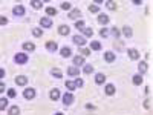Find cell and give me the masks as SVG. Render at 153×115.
Segmentation results:
<instances>
[{"mask_svg": "<svg viewBox=\"0 0 153 115\" xmlns=\"http://www.w3.org/2000/svg\"><path fill=\"white\" fill-rule=\"evenodd\" d=\"M74 81H75V84H76V89H81V87H84V80L81 78V77H78V78H75Z\"/></svg>", "mask_w": 153, "mask_h": 115, "instance_id": "cell-42", "label": "cell"}, {"mask_svg": "<svg viewBox=\"0 0 153 115\" xmlns=\"http://www.w3.org/2000/svg\"><path fill=\"white\" fill-rule=\"evenodd\" d=\"M97 23L100 25L101 28L107 26V25L110 23V16L107 14V12H100V14L97 16Z\"/></svg>", "mask_w": 153, "mask_h": 115, "instance_id": "cell-8", "label": "cell"}, {"mask_svg": "<svg viewBox=\"0 0 153 115\" xmlns=\"http://www.w3.org/2000/svg\"><path fill=\"white\" fill-rule=\"evenodd\" d=\"M110 37L112 38H121L123 37V32H121V28H118V26H110Z\"/></svg>", "mask_w": 153, "mask_h": 115, "instance_id": "cell-29", "label": "cell"}, {"mask_svg": "<svg viewBox=\"0 0 153 115\" xmlns=\"http://www.w3.org/2000/svg\"><path fill=\"white\" fill-rule=\"evenodd\" d=\"M8 23H9L8 17H5V16H0V26H6Z\"/></svg>", "mask_w": 153, "mask_h": 115, "instance_id": "cell-43", "label": "cell"}, {"mask_svg": "<svg viewBox=\"0 0 153 115\" xmlns=\"http://www.w3.org/2000/svg\"><path fill=\"white\" fill-rule=\"evenodd\" d=\"M6 97H8L9 100L16 98V97H17V91H16L14 87H8V89H6Z\"/></svg>", "mask_w": 153, "mask_h": 115, "instance_id": "cell-41", "label": "cell"}, {"mask_svg": "<svg viewBox=\"0 0 153 115\" xmlns=\"http://www.w3.org/2000/svg\"><path fill=\"white\" fill-rule=\"evenodd\" d=\"M126 54H127V57H129V60H132V61H139L141 60V52H139L136 48H127Z\"/></svg>", "mask_w": 153, "mask_h": 115, "instance_id": "cell-5", "label": "cell"}, {"mask_svg": "<svg viewBox=\"0 0 153 115\" xmlns=\"http://www.w3.org/2000/svg\"><path fill=\"white\" fill-rule=\"evenodd\" d=\"M32 35L35 37V38H42L43 37V32H45V29L43 28H40V26H35V28H32Z\"/></svg>", "mask_w": 153, "mask_h": 115, "instance_id": "cell-38", "label": "cell"}, {"mask_svg": "<svg viewBox=\"0 0 153 115\" xmlns=\"http://www.w3.org/2000/svg\"><path fill=\"white\" fill-rule=\"evenodd\" d=\"M35 48H37V46H35V43H34V42H31V40H29V42H23V45H22V49H23L26 54H28V52H34Z\"/></svg>", "mask_w": 153, "mask_h": 115, "instance_id": "cell-26", "label": "cell"}, {"mask_svg": "<svg viewBox=\"0 0 153 115\" xmlns=\"http://www.w3.org/2000/svg\"><path fill=\"white\" fill-rule=\"evenodd\" d=\"M38 23H40V28H43V29H51V28L54 26V20L51 19V17H48V16L40 17Z\"/></svg>", "mask_w": 153, "mask_h": 115, "instance_id": "cell-11", "label": "cell"}, {"mask_svg": "<svg viewBox=\"0 0 153 115\" xmlns=\"http://www.w3.org/2000/svg\"><path fill=\"white\" fill-rule=\"evenodd\" d=\"M61 91H60V87H52L49 91V94H48V97H49V100L51 101H58V100H61Z\"/></svg>", "mask_w": 153, "mask_h": 115, "instance_id": "cell-18", "label": "cell"}, {"mask_svg": "<svg viewBox=\"0 0 153 115\" xmlns=\"http://www.w3.org/2000/svg\"><path fill=\"white\" fill-rule=\"evenodd\" d=\"M71 32H72V26L68 23H60L57 26V34L60 37H68V35H71Z\"/></svg>", "mask_w": 153, "mask_h": 115, "instance_id": "cell-2", "label": "cell"}, {"mask_svg": "<svg viewBox=\"0 0 153 115\" xmlns=\"http://www.w3.org/2000/svg\"><path fill=\"white\" fill-rule=\"evenodd\" d=\"M150 115H153V111H152V112H150Z\"/></svg>", "mask_w": 153, "mask_h": 115, "instance_id": "cell-48", "label": "cell"}, {"mask_svg": "<svg viewBox=\"0 0 153 115\" xmlns=\"http://www.w3.org/2000/svg\"><path fill=\"white\" fill-rule=\"evenodd\" d=\"M58 9H60V11H66V12H69V11L74 9V5H72L71 2H61V3L58 5Z\"/></svg>", "mask_w": 153, "mask_h": 115, "instance_id": "cell-33", "label": "cell"}, {"mask_svg": "<svg viewBox=\"0 0 153 115\" xmlns=\"http://www.w3.org/2000/svg\"><path fill=\"white\" fill-rule=\"evenodd\" d=\"M58 54H60L61 58H72V57L75 55L72 46H69V45H63V46L60 48V51H58Z\"/></svg>", "mask_w": 153, "mask_h": 115, "instance_id": "cell-4", "label": "cell"}, {"mask_svg": "<svg viewBox=\"0 0 153 115\" xmlns=\"http://www.w3.org/2000/svg\"><path fill=\"white\" fill-rule=\"evenodd\" d=\"M78 54L83 55V57L86 58V57H89V55L92 54V51L89 49V46H84V48H78Z\"/></svg>", "mask_w": 153, "mask_h": 115, "instance_id": "cell-39", "label": "cell"}, {"mask_svg": "<svg viewBox=\"0 0 153 115\" xmlns=\"http://www.w3.org/2000/svg\"><path fill=\"white\" fill-rule=\"evenodd\" d=\"M87 26V25H86V20L84 19H81V20H76V22H74V28L76 29V31H78L80 34L84 31V28Z\"/></svg>", "mask_w": 153, "mask_h": 115, "instance_id": "cell-28", "label": "cell"}, {"mask_svg": "<svg viewBox=\"0 0 153 115\" xmlns=\"http://www.w3.org/2000/svg\"><path fill=\"white\" fill-rule=\"evenodd\" d=\"M94 83L97 86H104L107 83V75L104 72H95L94 74Z\"/></svg>", "mask_w": 153, "mask_h": 115, "instance_id": "cell-7", "label": "cell"}, {"mask_svg": "<svg viewBox=\"0 0 153 115\" xmlns=\"http://www.w3.org/2000/svg\"><path fill=\"white\" fill-rule=\"evenodd\" d=\"M103 60H104V63H107V65H112V63L117 61V54H115L113 51L107 49V51L103 52Z\"/></svg>", "mask_w": 153, "mask_h": 115, "instance_id": "cell-10", "label": "cell"}, {"mask_svg": "<svg viewBox=\"0 0 153 115\" xmlns=\"http://www.w3.org/2000/svg\"><path fill=\"white\" fill-rule=\"evenodd\" d=\"M51 75H52L54 78H57V80H61L63 78V71L60 68H52L51 69Z\"/></svg>", "mask_w": 153, "mask_h": 115, "instance_id": "cell-36", "label": "cell"}, {"mask_svg": "<svg viewBox=\"0 0 153 115\" xmlns=\"http://www.w3.org/2000/svg\"><path fill=\"white\" fill-rule=\"evenodd\" d=\"M54 115H66V114H65V112H61V111H55Z\"/></svg>", "mask_w": 153, "mask_h": 115, "instance_id": "cell-46", "label": "cell"}, {"mask_svg": "<svg viewBox=\"0 0 153 115\" xmlns=\"http://www.w3.org/2000/svg\"><path fill=\"white\" fill-rule=\"evenodd\" d=\"M115 94H117V86H115L113 83H106L104 84V95L106 97H113Z\"/></svg>", "mask_w": 153, "mask_h": 115, "instance_id": "cell-22", "label": "cell"}, {"mask_svg": "<svg viewBox=\"0 0 153 115\" xmlns=\"http://www.w3.org/2000/svg\"><path fill=\"white\" fill-rule=\"evenodd\" d=\"M12 14L16 17H23L26 14V8H25V5H14L12 6Z\"/></svg>", "mask_w": 153, "mask_h": 115, "instance_id": "cell-21", "label": "cell"}, {"mask_svg": "<svg viewBox=\"0 0 153 115\" xmlns=\"http://www.w3.org/2000/svg\"><path fill=\"white\" fill-rule=\"evenodd\" d=\"M121 32L126 38H132L133 37V29L132 26H129V25H124V26H121Z\"/></svg>", "mask_w": 153, "mask_h": 115, "instance_id": "cell-27", "label": "cell"}, {"mask_svg": "<svg viewBox=\"0 0 153 115\" xmlns=\"http://www.w3.org/2000/svg\"><path fill=\"white\" fill-rule=\"evenodd\" d=\"M14 83H16L19 87H26L28 83H29V78H28V75L20 74V75H17L16 78H14Z\"/></svg>", "mask_w": 153, "mask_h": 115, "instance_id": "cell-15", "label": "cell"}, {"mask_svg": "<svg viewBox=\"0 0 153 115\" xmlns=\"http://www.w3.org/2000/svg\"><path fill=\"white\" fill-rule=\"evenodd\" d=\"M87 11L91 12V14H95V16H98L100 12H103V11H101V5H98V3H95V2H92V3L87 5Z\"/></svg>", "mask_w": 153, "mask_h": 115, "instance_id": "cell-25", "label": "cell"}, {"mask_svg": "<svg viewBox=\"0 0 153 115\" xmlns=\"http://www.w3.org/2000/svg\"><path fill=\"white\" fill-rule=\"evenodd\" d=\"M9 108V98L8 97H0V112L6 111Z\"/></svg>", "mask_w": 153, "mask_h": 115, "instance_id": "cell-35", "label": "cell"}, {"mask_svg": "<svg viewBox=\"0 0 153 115\" xmlns=\"http://www.w3.org/2000/svg\"><path fill=\"white\" fill-rule=\"evenodd\" d=\"M66 74H68V77H71V78H78V77L81 75V69L80 68H75L74 65H71V66H68V69H66Z\"/></svg>", "mask_w": 153, "mask_h": 115, "instance_id": "cell-17", "label": "cell"}, {"mask_svg": "<svg viewBox=\"0 0 153 115\" xmlns=\"http://www.w3.org/2000/svg\"><path fill=\"white\" fill-rule=\"evenodd\" d=\"M94 74H95V66L92 63H86L81 68V75H94Z\"/></svg>", "mask_w": 153, "mask_h": 115, "instance_id": "cell-23", "label": "cell"}, {"mask_svg": "<svg viewBox=\"0 0 153 115\" xmlns=\"http://www.w3.org/2000/svg\"><path fill=\"white\" fill-rule=\"evenodd\" d=\"M6 89H8V87H6V84H5L3 81H0V94H3V92L6 91Z\"/></svg>", "mask_w": 153, "mask_h": 115, "instance_id": "cell-44", "label": "cell"}, {"mask_svg": "<svg viewBox=\"0 0 153 115\" xmlns=\"http://www.w3.org/2000/svg\"><path fill=\"white\" fill-rule=\"evenodd\" d=\"M136 68H138V72L141 74V75H146V74L149 72V63H147L146 60H139Z\"/></svg>", "mask_w": 153, "mask_h": 115, "instance_id": "cell-24", "label": "cell"}, {"mask_svg": "<svg viewBox=\"0 0 153 115\" xmlns=\"http://www.w3.org/2000/svg\"><path fill=\"white\" fill-rule=\"evenodd\" d=\"M45 49L48 51V52H51V54H55V52H58V51H60V46H58V43L55 40H46Z\"/></svg>", "mask_w": 153, "mask_h": 115, "instance_id": "cell-9", "label": "cell"}, {"mask_svg": "<svg viewBox=\"0 0 153 115\" xmlns=\"http://www.w3.org/2000/svg\"><path fill=\"white\" fill-rule=\"evenodd\" d=\"M65 87H66L68 92H72V94L76 91V84H75L74 80H66V81H65Z\"/></svg>", "mask_w": 153, "mask_h": 115, "instance_id": "cell-31", "label": "cell"}, {"mask_svg": "<svg viewBox=\"0 0 153 115\" xmlns=\"http://www.w3.org/2000/svg\"><path fill=\"white\" fill-rule=\"evenodd\" d=\"M71 38H72V43H74V45H76L78 48H84L86 45H89L87 38H84V35H83V34H80V32L74 34Z\"/></svg>", "mask_w": 153, "mask_h": 115, "instance_id": "cell-1", "label": "cell"}, {"mask_svg": "<svg viewBox=\"0 0 153 115\" xmlns=\"http://www.w3.org/2000/svg\"><path fill=\"white\" fill-rule=\"evenodd\" d=\"M29 5H31V8H32V9L38 11V9H43V6H45V2H42V0H31V2H29Z\"/></svg>", "mask_w": 153, "mask_h": 115, "instance_id": "cell-32", "label": "cell"}, {"mask_svg": "<svg viewBox=\"0 0 153 115\" xmlns=\"http://www.w3.org/2000/svg\"><path fill=\"white\" fill-rule=\"evenodd\" d=\"M132 84L136 86V87H141L144 84V75H141L139 72H135L132 75Z\"/></svg>", "mask_w": 153, "mask_h": 115, "instance_id": "cell-19", "label": "cell"}, {"mask_svg": "<svg viewBox=\"0 0 153 115\" xmlns=\"http://www.w3.org/2000/svg\"><path fill=\"white\" fill-rule=\"evenodd\" d=\"M71 61H72V65H74L75 68H80V69L86 65V58H84L83 55H80V54H75V55L71 58Z\"/></svg>", "mask_w": 153, "mask_h": 115, "instance_id": "cell-14", "label": "cell"}, {"mask_svg": "<svg viewBox=\"0 0 153 115\" xmlns=\"http://www.w3.org/2000/svg\"><path fill=\"white\" fill-rule=\"evenodd\" d=\"M89 49L92 51V52H100V51H103V43H101L100 40H92L89 42Z\"/></svg>", "mask_w": 153, "mask_h": 115, "instance_id": "cell-20", "label": "cell"}, {"mask_svg": "<svg viewBox=\"0 0 153 115\" xmlns=\"http://www.w3.org/2000/svg\"><path fill=\"white\" fill-rule=\"evenodd\" d=\"M104 8H106L107 11H117V9H118V3L109 0V2H104Z\"/></svg>", "mask_w": 153, "mask_h": 115, "instance_id": "cell-37", "label": "cell"}, {"mask_svg": "<svg viewBox=\"0 0 153 115\" xmlns=\"http://www.w3.org/2000/svg\"><path fill=\"white\" fill-rule=\"evenodd\" d=\"M68 19H69V20H74V22L81 20V19H83L81 9H80V8H74L72 11H69V12H68Z\"/></svg>", "mask_w": 153, "mask_h": 115, "instance_id": "cell-13", "label": "cell"}, {"mask_svg": "<svg viewBox=\"0 0 153 115\" xmlns=\"http://www.w3.org/2000/svg\"><path fill=\"white\" fill-rule=\"evenodd\" d=\"M133 5H135V6H139V5H141V2H138V0H133Z\"/></svg>", "mask_w": 153, "mask_h": 115, "instance_id": "cell-47", "label": "cell"}, {"mask_svg": "<svg viewBox=\"0 0 153 115\" xmlns=\"http://www.w3.org/2000/svg\"><path fill=\"white\" fill-rule=\"evenodd\" d=\"M28 61H29V55L26 52H17L14 55V63H16V65L23 66V65H26Z\"/></svg>", "mask_w": 153, "mask_h": 115, "instance_id": "cell-6", "label": "cell"}, {"mask_svg": "<svg viewBox=\"0 0 153 115\" xmlns=\"http://www.w3.org/2000/svg\"><path fill=\"white\" fill-rule=\"evenodd\" d=\"M8 115H20V108L17 105H12L8 108Z\"/></svg>", "mask_w": 153, "mask_h": 115, "instance_id": "cell-40", "label": "cell"}, {"mask_svg": "<svg viewBox=\"0 0 153 115\" xmlns=\"http://www.w3.org/2000/svg\"><path fill=\"white\" fill-rule=\"evenodd\" d=\"M5 77H6V71H5L3 68H0V80L5 78Z\"/></svg>", "mask_w": 153, "mask_h": 115, "instance_id": "cell-45", "label": "cell"}, {"mask_svg": "<svg viewBox=\"0 0 153 115\" xmlns=\"http://www.w3.org/2000/svg\"><path fill=\"white\" fill-rule=\"evenodd\" d=\"M58 12H60L58 6H54V5H46V6H45V14H46L48 17H51V19L57 17Z\"/></svg>", "mask_w": 153, "mask_h": 115, "instance_id": "cell-12", "label": "cell"}, {"mask_svg": "<svg viewBox=\"0 0 153 115\" xmlns=\"http://www.w3.org/2000/svg\"><path fill=\"white\" fill-rule=\"evenodd\" d=\"M81 34L84 35V38H92V37L95 35V29H94L92 26H86L84 31H83Z\"/></svg>", "mask_w": 153, "mask_h": 115, "instance_id": "cell-34", "label": "cell"}, {"mask_svg": "<svg viewBox=\"0 0 153 115\" xmlns=\"http://www.w3.org/2000/svg\"><path fill=\"white\" fill-rule=\"evenodd\" d=\"M98 35H100V38H109V37H110V28H109V26H103V28H100Z\"/></svg>", "mask_w": 153, "mask_h": 115, "instance_id": "cell-30", "label": "cell"}, {"mask_svg": "<svg viewBox=\"0 0 153 115\" xmlns=\"http://www.w3.org/2000/svg\"><path fill=\"white\" fill-rule=\"evenodd\" d=\"M61 103H63V106L65 108H71L74 103H75V95L72 94V92H65L61 95Z\"/></svg>", "mask_w": 153, "mask_h": 115, "instance_id": "cell-3", "label": "cell"}, {"mask_svg": "<svg viewBox=\"0 0 153 115\" xmlns=\"http://www.w3.org/2000/svg\"><path fill=\"white\" fill-rule=\"evenodd\" d=\"M22 95H23V98H25V100L31 101V100H34V98L37 97V91H35V87H25Z\"/></svg>", "mask_w": 153, "mask_h": 115, "instance_id": "cell-16", "label": "cell"}]
</instances>
